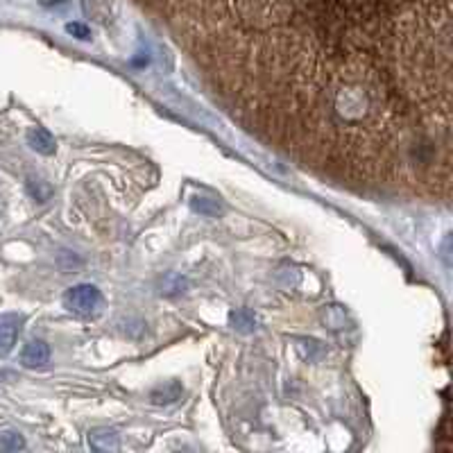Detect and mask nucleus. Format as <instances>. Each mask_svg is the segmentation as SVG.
I'll return each instance as SVG.
<instances>
[{
  "instance_id": "1",
  "label": "nucleus",
  "mask_w": 453,
  "mask_h": 453,
  "mask_svg": "<svg viewBox=\"0 0 453 453\" xmlns=\"http://www.w3.org/2000/svg\"><path fill=\"white\" fill-rule=\"evenodd\" d=\"M247 131L358 189L451 198L453 0H136Z\"/></svg>"
},
{
  "instance_id": "2",
  "label": "nucleus",
  "mask_w": 453,
  "mask_h": 453,
  "mask_svg": "<svg viewBox=\"0 0 453 453\" xmlns=\"http://www.w3.org/2000/svg\"><path fill=\"white\" fill-rule=\"evenodd\" d=\"M100 304H103V295H100L98 288L91 284L73 286V288H68L64 295V306L70 313L82 315V317H89L96 313L100 308Z\"/></svg>"
},
{
  "instance_id": "3",
  "label": "nucleus",
  "mask_w": 453,
  "mask_h": 453,
  "mask_svg": "<svg viewBox=\"0 0 453 453\" xmlns=\"http://www.w3.org/2000/svg\"><path fill=\"white\" fill-rule=\"evenodd\" d=\"M25 317L21 313H3L0 315V356H7L17 345V338L23 329Z\"/></svg>"
},
{
  "instance_id": "4",
  "label": "nucleus",
  "mask_w": 453,
  "mask_h": 453,
  "mask_svg": "<svg viewBox=\"0 0 453 453\" xmlns=\"http://www.w3.org/2000/svg\"><path fill=\"white\" fill-rule=\"evenodd\" d=\"M48 361H50V347L43 340H30L21 351V363L23 367H30V370L48 365Z\"/></svg>"
},
{
  "instance_id": "5",
  "label": "nucleus",
  "mask_w": 453,
  "mask_h": 453,
  "mask_svg": "<svg viewBox=\"0 0 453 453\" xmlns=\"http://www.w3.org/2000/svg\"><path fill=\"white\" fill-rule=\"evenodd\" d=\"M28 145L32 147L34 152L43 154V157H50L57 150V143H54V138L48 129L43 127H32L28 131Z\"/></svg>"
},
{
  "instance_id": "6",
  "label": "nucleus",
  "mask_w": 453,
  "mask_h": 453,
  "mask_svg": "<svg viewBox=\"0 0 453 453\" xmlns=\"http://www.w3.org/2000/svg\"><path fill=\"white\" fill-rule=\"evenodd\" d=\"M89 444L96 451H116L118 449V435L109 428H96L89 433Z\"/></svg>"
},
{
  "instance_id": "7",
  "label": "nucleus",
  "mask_w": 453,
  "mask_h": 453,
  "mask_svg": "<svg viewBox=\"0 0 453 453\" xmlns=\"http://www.w3.org/2000/svg\"><path fill=\"white\" fill-rule=\"evenodd\" d=\"M229 324H231V329H236L238 333H252L256 329V317L249 308H240V310H233L229 315Z\"/></svg>"
},
{
  "instance_id": "8",
  "label": "nucleus",
  "mask_w": 453,
  "mask_h": 453,
  "mask_svg": "<svg viewBox=\"0 0 453 453\" xmlns=\"http://www.w3.org/2000/svg\"><path fill=\"white\" fill-rule=\"evenodd\" d=\"M179 397H182V386H179V383H168V386H161L157 390H152L150 401L161 405V403H173V401L179 399Z\"/></svg>"
},
{
  "instance_id": "9",
  "label": "nucleus",
  "mask_w": 453,
  "mask_h": 453,
  "mask_svg": "<svg viewBox=\"0 0 453 453\" xmlns=\"http://www.w3.org/2000/svg\"><path fill=\"white\" fill-rule=\"evenodd\" d=\"M191 209L198 211V213L207 215V218H218L222 213V207L218 204V200H211V198H193L191 200Z\"/></svg>"
},
{
  "instance_id": "10",
  "label": "nucleus",
  "mask_w": 453,
  "mask_h": 453,
  "mask_svg": "<svg viewBox=\"0 0 453 453\" xmlns=\"http://www.w3.org/2000/svg\"><path fill=\"white\" fill-rule=\"evenodd\" d=\"M25 189H28V193L32 195L36 202H45L52 195L50 184L43 182V179H39V177H30L28 184H25Z\"/></svg>"
},
{
  "instance_id": "11",
  "label": "nucleus",
  "mask_w": 453,
  "mask_h": 453,
  "mask_svg": "<svg viewBox=\"0 0 453 453\" xmlns=\"http://www.w3.org/2000/svg\"><path fill=\"white\" fill-rule=\"evenodd\" d=\"M25 447V440L17 431H5L0 433V451H19Z\"/></svg>"
},
{
  "instance_id": "12",
  "label": "nucleus",
  "mask_w": 453,
  "mask_h": 453,
  "mask_svg": "<svg viewBox=\"0 0 453 453\" xmlns=\"http://www.w3.org/2000/svg\"><path fill=\"white\" fill-rule=\"evenodd\" d=\"M68 32H75V34H80L82 39L87 36V30H84V28H80V25H68Z\"/></svg>"
},
{
  "instance_id": "13",
  "label": "nucleus",
  "mask_w": 453,
  "mask_h": 453,
  "mask_svg": "<svg viewBox=\"0 0 453 453\" xmlns=\"http://www.w3.org/2000/svg\"><path fill=\"white\" fill-rule=\"evenodd\" d=\"M12 377H14L12 372H0V381H3V379H12Z\"/></svg>"
}]
</instances>
